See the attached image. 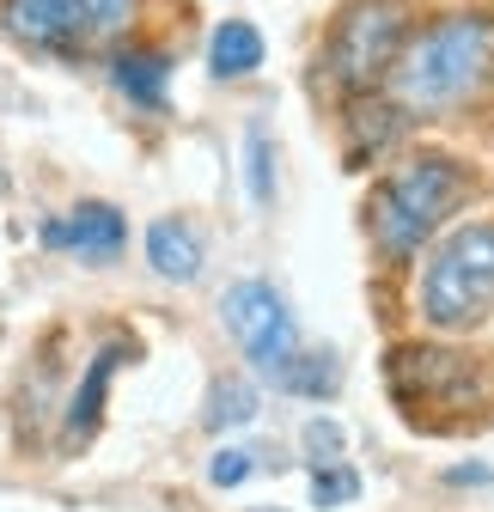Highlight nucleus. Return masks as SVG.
Returning <instances> with one entry per match:
<instances>
[{"mask_svg":"<svg viewBox=\"0 0 494 512\" xmlns=\"http://www.w3.org/2000/svg\"><path fill=\"white\" fill-rule=\"evenodd\" d=\"M494 80V13H446L409 31L391 61V104L403 116H446Z\"/></svg>","mask_w":494,"mask_h":512,"instance_id":"nucleus-1","label":"nucleus"},{"mask_svg":"<svg viewBox=\"0 0 494 512\" xmlns=\"http://www.w3.org/2000/svg\"><path fill=\"white\" fill-rule=\"evenodd\" d=\"M464 183L470 177L452 153H415L366 189V232L385 263H409L434 238V226L464 202Z\"/></svg>","mask_w":494,"mask_h":512,"instance_id":"nucleus-2","label":"nucleus"},{"mask_svg":"<svg viewBox=\"0 0 494 512\" xmlns=\"http://www.w3.org/2000/svg\"><path fill=\"white\" fill-rule=\"evenodd\" d=\"M409 0H348L336 13L330 37H324V55H318V86L342 92V98H360L373 92L391 61L409 37Z\"/></svg>","mask_w":494,"mask_h":512,"instance_id":"nucleus-3","label":"nucleus"},{"mask_svg":"<svg viewBox=\"0 0 494 512\" xmlns=\"http://www.w3.org/2000/svg\"><path fill=\"white\" fill-rule=\"evenodd\" d=\"M494 311V220L458 226L421 275V317L434 330H476Z\"/></svg>","mask_w":494,"mask_h":512,"instance_id":"nucleus-4","label":"nucleus"},{"mask_svg":"<svg viewBox=\"0 0 494 512\" xmlns=\"http://www.w3.org/2000/svg\"><path fill=\"white\" fill-rule=\"evenodd\" d=\"M391 391L403 409H440V415H470L488 384L482 366L470 354H446V348H391Z\"/></svg>","mask_w":494,"mask_h":512,"instance_id":"nucleus-5","label":"nucleus"},{"mask_svg":"<svg viewBox=\"0 0 494 512\" xmlns=\"http://www.w3.org/2000/svg\"><path fill=\"white\" fill-rule=\"evenodd\" d=\"M220 317H226L232 342L244 348V360H251L263 378H275V372L299 354L293 311H287V299H281L269 281H232L226 299H220Z\"/></svg>","mask_w":494,"mask_h":512,"instance_id":"nucleus-6","label":"nucleus"},{"mask_svg":"<svg viewBox=\"0 0 494 512\" xmlns=\"http://www.w3.org/2000/svg\"><path fill=\"white\" fill-rule=\"evenodd\" d=\"M0 31L13 43H25V49H43V55L92 49L86 0H0Z\"/></svg>","mask_w":494,"mask_h":512,"instance_id":"nucleus-7","label":"nucleus"},{"mask_svg":"<svg viewBox=\"0 0 494 512\" xmlns=\"http://www.w3.org/2000/svg\"><path fill=\"white\" fill-rule=\"evenodd\" d=\"M122 238H129V220H122V208H110V202H80L74 214L43 220V244L49 250H74L86 263H110L122 250Z\"/></svg>","mask_w":494,"mask_h":512,"instance_id":"nucleus-8","label":"nucleus"},{"mask_svg":"<svg viewBox=\"0 0 494 512\" xmlns=\"http://www.w3.org/2000/svg\"><path fill=\"white\" fill-rule=\"evenodd\" d=\"M110 86L135 110H165V98H171V55L165 49H141V43L116 49L110 55Z\"/></svg>","mask_w":494,"mask_h":512,"instance_id":"nucleus-9","label":"nucleus"},{"mask_svg":"<svg viewBox=\"0 0 494 512\" xmlns=\"http://www.w3.org/2000/svg\"><path fill=\"white\" fill-rule=\"evenodd\" d=\"M348 165H366V159H385L397 141H403V128H409V116L391 104V98H354L348 104Z\"/></svg>","mask_w":494,"mask_h":512,"instance_id":"nucleus-10","label":"nucleus"},{"mask_svg":"<svg viewBox=\"0 0 494 512\" xmlns=\"http://www.w3.org/2000/svg\"><path fill=\"white\" fill-rule=\"evenodd\" d=\"M122 342H104L92 360H86V378H80V391H74V403H68V445H86L92 433H98V421H104V397H110V378H116V366H122Z\"/></svg>","mask_w":494,"mask_h":512,"instance_id":"nucleus-11","label":"nucleus"},{"mask_svg":"<svg viewBox=\"0 0 494 512\" xmlns=\"http://www.w3.org/2000/svg\"><path fill=\"white\" fill-rule=\"evenodd\" d=\"M147 263L165 281H196L202 275V238L190 220H153L147 226Z\"/></svg>","mask_w":494,"mask_h":512,"instance_id":"nucleus-12","label":"nucleus"},{"mask_svg":"<svg viewBox=\"0 0 494 512\" xmlns=\"http://www.w3.org/2000/svg\"><path fill=\"white\" fill-rule=\"evenodd\" d=\"M208 68L220 80H244V74H257L263 68V37L251 19H226L214 37H208Z\"/></svg>","mask_w":494,"mask_h":512,"instance_id":"nucleus-13","label":"nucleus"},{"mask_svg":"<svg viewBox=\"0 0 494 512\" xmlns=\"http://www.w3.org/2000/svg\"><path fill=\"white\" fill-rule=\"evenodd\" d=\"M275 384L281 391H293V397H330L336 384H342V372H336V354H293L281 372H275Z\"/></svg>","mask_w":494,"mask_h":512,"instance_id":"nucleus-14","label":"nucleus"},{"mask_svg":"<svg viewBox=\"0 0 494 512\" xmlns=\"http://www.w3.org/2000/svg\"><path fill=\"white\" fill-rule=\"evenodd\" d=\"M214 433H226V427H251L257 421V391L244 378H220L214 391H208V415H202Z\"/></svg>","mask_w":494,"mask_h":512,"instance_id":"nucleus-15","label":"nucleus"},{"mask_svg":"<svg viewBox=\"0 0 494 512\" xmlns=\"http://www.w3.org/2000/svg\"><path fill=\"white\" fill-rule=\"evenodd\" d=\"M244 189H251L257 208L275 202V147H269V135H263L257 122L244 128Z\"/></svg>","mask_w":494,"mask_h":512,"instance_id":"nucleus-16","label":"nucleus"},{"mask_svg":"<svg viewBox=\"0 0 494 512\" xmlns=\"http://www.w3.org/2000/svg\"><path fill=\"white\" fill-rule=\"evenodd\" d=\"M141 13V0H86V25H92V49L98 43H116L122 31L135 25Z\"/></svg>","mask_w":494,"mask_h":512,"instance_id":"nucleus-17","label":"nucleus"},{"mask_svg":"<svg viewBox=\"0 0 494 512\" xmlns=\"http://www.w3.org/2000/svg\"><path fill=\"white\" fill-rule=\"evenodd\" d=\"M354 494H360V476L348 464H318L312 470V500L318 506H348Z\"/></svg>","mask_w":494,"mask_h":512,"instance_id":"nucleus-18","label":"nucleus"},{"mask_svg":"<svg viewBox=\"0 0 494 512\" xmlns=\"http://www.w3.org/2000/svg\"><path fill=\"white\" fill-rule=\"evenodd\" d=\"M208 476H214V488H238L244 476H251V452H220L208 464Z\"/></svg>","mask_w":494,"mask_h":512,"instance_id":"nucleus-19","label":"nucleus"},{"mask_svg":"<svg viewBox=\"0 0 494 512\" xmlns=\"http://www.w3.org/2000/svg\"><path fill=\"white\" fill-rule=\"evenodd\" d=\"M336 445H342V427L336 421H312V427H305V452H312V458L336 452Z\"/></svg>","mask_w":494,"mask_h":512,"instance_id":"nucleus-20","label":"nucleus"},{"mask_svg":"<svg viewBox=\"0 0 494 512\" xmlns=\"http://www.w3.org/2000/svg\"><path fill=\"white\" fill-rule=\"evenodd\" d=\"M251 512H281V506H251Z\"/></svg>","mask_w":494,"mask_h":512,"instance_id":"nucleus-21","label":"nucleus"}]
</instances>
